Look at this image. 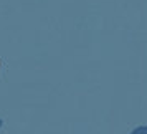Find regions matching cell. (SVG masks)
<instances>
[{
    "instance_id": "2",
    "label": "cell",
    "mask_w": 147,
    "mask_h": 134,
    "mask_svg": "<svg viewBox=\"0 0 147 134\" xmlns=\"http://www.w3.org/2000/svg\"><path fill=\"white\" fill-rule=\"evenodd\" d=\"M0 127H2V119H0Z\"/></svg>"
},
{
    "instance_id": "1",
    "label": "cell",
    "mask_w": 147,
    "mask_h": 134,
    "mask_svg": "<svg viewBox=\"0 0 147 134\" xmlns=\"http://www.w3.org/2000/svg\"><path fill=\"white\" fill-rule=\"evenodd\" d=\"M131 134H147V126H140V127H136Z\"/></svg>"
}]
</instances>
